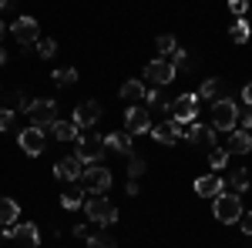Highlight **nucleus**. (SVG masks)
<instances>
[{"label":"nucleus","instance_id":"a211bd4d","mask_svg":"<svg viewBox=\"0 0 252 248\" xmlns=\"http://www.w3.org/2000/svg\"><path fill=\"white\" fill-rule=\"evenodd\" d=\"M225 151H229V154H249L252 151V134L249 131H229Z\"/></svg>","mask_w":252,"mask_h":248},{"label":"nucleus","instance_id":"4468645a","mask_svg":"<svg viewBox=\"0 0 252 248\" xmlns=\"http://www.w3.org/2000/svg\"><path fill=\"white\" fill-rule=\"evenodd\" d=\"M54 174H58L61 181H81V174H84V161H81L78 154H67V158H61L58 165H54Z\"/></svg>","mask_w":252,"mask_h":248},{"label":"nucleus","instance_id":"a19ab883","mask_svg":"<svg viewBox=\"0 0 252 248\" xmlns=\"http://www.w3.org/2000/svg\"><path fill=\"white\" fill-rule=\"evenodd\" d=\"M3 64H7V51L0 47V67H3Z\"/></svg>","mask_w":252,"mask_h":248},{"label":"nucleus","instance_id":"c9c22d12","mask_svg":"<svg viewBox=\"0 0 252 248\" xmlns=\"http://www.w3.org/2000/svg\"><path fill=\"white\" fill-rule=\"evenodd\" d=\"M239 225H242V235H252V211H242L239 215Z\"/></svg>","mask_w":252,"mask_h":248},{"label":"nucleus","instance_id":"79ce46f5","mask_svg":"<svg viewBox=\"0 0 252 248\" xmlns=\"http://www.w3.org/2000/svg\"><path fill=\"white\" fill-rule=\"evenodd\" d=\"M3 34H7V27H3V20H0V40H3Z\"/></svg>","mask_w":252,"mask_h":248},{"label":"nucleus","instance_id":"f3484780","mask_svg":"<svg viewBox=\"0 0 252 248\" xmlns=\"http://www.w3.org/2000/svg\"><path fill=\"white\" fill-rule=\"evenodd\" d=\"M222 188H225V181H222L215 171L195 181V194H202V198H215V194H222Z\"/></svg>","mask_w":252,"mask_h":248},{"label":"nucleus","instance_id":"1a4fd4ad","mask_svg":"<svg viewBox=\"0 0 252 248\" xmlns=\"http://www.w3.org/2000/svg\"><path fill=\"white\" fill-rule=\"evenodd\" d=\"M10 34H14V40L24 44V51H27V47H34V44L40 40V27H37L34 17H17L14 27H10Z\"/></svg>","mask_w":252,"mask_h":248},{"label":"nucleus","instance_id":"a878e982","mask_svg":"<svg viewBox=\"0 0 252 248\" xmlns=\"http://www.w3.org/2000/svg\"><path fill=\"white\" fill-rule=\"evenodd\" d=\"M222 91H225V87H222V81H205V84L198 87V97H209V101H219V97H222Z\"/></svg>","mask_w":252,"mask_h":248},{"label":"nucleus","instance_id":"39448f33","mask_svg":"<svg viewBox=\"0 0 252 248\" xmlns=\"http://www.w3.org/2000/svg\"><path fill=\"white\" fill-rule=\"evenodd\" d=\"M81 188L88 191V194H108V188H111V171L101 168V165H88L84 174H81Z\"/></svg>","mask_w":252,"mask_h":248},{"label":"nucleus","instance_id":"aec40b11","mask_svg":"<svg viewBox=\"0 0 252 248\" xmlns=\"http://www.w3.org/2000/svg\"><path fill=\"white\" fill-rule=\"evenodd\" d=\"M104 144H108V151H118V154H131V134L128 131H115L104 138Z\"/></svg>","mask_w":252,"mask_h":248},{"label":"nucleus","instance_id":"f257e3e1","mask_svg":"<svg viewBox=\"0 0 252 248\" xmlns=\"http://www.w3.org/2000/svg\"><path fill=\"white\" fill-rule=\"evenodd\" d=\"M24 111L31 117V124L40 128V131H51V124L58 121V104H54L51 97H34V101H27Z\"/></svg>","mask_w":252,"mask_h":248},{"label":"nucleus","instance_id":"412c9836","mask_svg":"<svg viewBox=\"0 0 252 248\" xmlns=\"http://www.w3.org/2000/svg\"><path fill=\"white\" fill-rule=\"evenodd\" d=\"M51 131H54V138H58V141H78V138H81L78 124H74V121H61V117L51 124Z\"/></svg>","mask_w":252,"mask_h":248},{"label":"nucleus","instance_id":"2eb2a0df","mask_svg":"<svg viewBox=\"0 0 252 248\" xmlns=\"http://www.w3.org/2000/svg\"><path fill=\"white\" fill-rule=\"evenodd\" d=\"M148 134H152L155 141H161V144H178V141H182V124L172 121V117H165L161 124H152Z\"/></svg>","mask_w":252,"mask_h":248},{"label":"nucleus","instance_id":"c85d7f7f","mask_svg":"<svg viewBox=\"0 0 252 248\" xmlns=\"http://www.w3.org/2000/svg\"><path fill=\"white\" fill-rule=\"evenodd\" d=\"M229 185H232V194H242V191L249 188V171L242 168V171H235L232 178H229Z\"/></svg>","mask_w":252,"mask_h":248},{"label":"nucleus","instance_id":"4c0bfd02","mask_svg":"<svg viewBox=\"0 0 252 248\" xmlns=\"http://www.w3.org/2000/svg\"><path fill=\"white\" fill-rule=\"evenodd\" d=\"M242 131H252V108L242 114Z\"/></svg>","mask_w":252,"mask_h":248},{"label":"nucleus","instance_id":"6e6552de","mask_svg":"<svg viewBox=\"0 0 252 248\" xmlns=\"http://www.w3.org/2000/svg\"><path fill=\"white\" fill-rule=\"evenodd\" d=\"M168 114H172V121H178V124H192L195 117H198V94H178L168 104Z\"/></svg>","mask_w":252,"mask_h":248},{"label":"nucleus","instance_id":"7c9ffc66","mask_svg":"<svg viewBox=\"0 0 252 248\" xmlns=\"http://www.w3.org/2000/svg\"><path fill=\"white\" fill-rule=\"evenodd\" d=\"M148 171V165H145V158H131V161H128V178H141V174Z\"/></svg>","mask_w":252,"mask_h":248},{"label":"nucleus","instance_id":"58836bf2","mask_svg":"<svg viewBox=\"0 0 252 248\" xmlns=\"http://www.w3.org/2000/svg\"><path fill=\"white\" fill-rule=\"evenodd\" d=\"M14 7H17V0H0V14L3 10H14Z\"/></svg>","mask_w":252,"mask_h":248},{"label":"nucleus","instance_id":"473e14b6","mask_svg":"<svg viewBox=\"0 0 252 248\" xmlns=\"http://www.w3.org/2000/svg\"><path fill=\"white\" fill-rule=\"evenodd\" d=\"M14 128V108H0V131Z\"/></svg>","mask_w":252,"mask_h":248},{"label":"nucleus","instance_id":"f704fd0d","mask_svg":"<svg viewBox=\"0 0 252 248\" xmlns=\"http://www.w3.org/2000/svg\"><path fill=\"white\" fill-rule=\"evenodd\" d=\"M172 67H175V71L189 67V54H185V51H175V54H172Z\"/></svg>","mask_w":252,"mask_h":248},{"label":"nucleus","instance_id":"9d476101","mask_svg":"<svg viewBox=\"0 0 252 248\" xmlns=\"http://www.w3.org/2000/svg\"><path fill=\"white\" fill-rule=\"evenodd\" d=\"M125 131L128 134H148L152 131V114H148V108L131 104L128 114H125Z\"/></svg>","mask_w":252,"mask_h":248},{"label":"nucleus","instance_id":"393cba45","mask_svg":"<svg viewBox=\"0 0 252 248\" xmlns=\"http://www.w3.org/2000/svg\"><path fill=\"white\" fill-rule=\"evenodd\" d=\"M51 77H54L58 87H71V84L78 81V71H74V67H61V71H51Z\"/></svg>","mask_w":252,"mask_h":248},{"label":"nucleus","instance_id":"2f4dec72","mask_svg":"<svg viewBox=\"0 0 252 248\" xmlns=\"http://www.w3.org/2000/svg\"><path fill=\"white\" fill-rule=\"evenodd\" d=\"M88 248H118L111 235H91L88 238Z\"/></svg>","mask_w":252,"mask_h":248},{"label":"nucleus","instance_id":"4be33fe9","mask_svg":"<svg viewBox=\"0 0 252 248\" xmlns=\"http://www.w3.org/2000/svg\"><path fill=\"white\" fill-rule=\"evenodd\" d=\"M20 218V205L14 198H0V225H14Z\"/></svg>","mask_w":252,"mask_h":248},{"label":"nucleus","instance_id":"0eeeda50","mask_svg":"<svg viewBox=\"0 0 252 248\" xmlns=\"http://www.w3.org/2000/svg\"><path fill=\"white\" fill-rule=\"evenodd\" d=\"M3 238H7V242H17V245H24V248L40 245V231H37L34 221H14V225H7Z\"/></svg>","mask_w":252,"mask_h":248},{"label":"nucleus","instance_id":"b1692460","mask_svg":"<svg viewBox=\"0 0 252 248\" xmlns=\"http://www.w3.org/2000/svg\"><path fill=\"white\" fill-rule=\"evenodd\" d=\"M229 37H232V44H246V40L252 37L249 20H246V17H235V24L229 27Z\"/></svg>","mask_w":252,"mask_h":248},{"label":"nucleus","instance_id":"ddd939ff","mask_svg":"<svg viewBox=\"0 0 252 248\" xmlns=\"http://www.w3.org/2000/svg\"><path fill=\"white\" fill-rule=\"evenodd\" d=\"M71 121L78 124V131L97 124V121H101V104H97V101H81L78 108H74V114H71Z\"/></svg>","mask_w":252,"mask_h":248},{"label":"nucleus","instance_id":"e433bc0d","mask_svg":"<svg viewBox=\"0 0 252 248\" xmlns=\"http://www.w3.org/2000/svg\"><path fill=\"white\" fill-rule=\"evenodd\" d=\"M74 235H78V238H91V228H88V225H74Z\"/></svg>","mask_w":252,"mask_h":248},{"label":"nucleus","instance_id":"6ab92c4d","mask_svg":"<svg viewBox=\"0 0 252 248\" xmlns=\"http://www.w3.org/2000/svg\"><path fill=\"white\" fill-rule=\"evenodd\" d=\"M84 198H88V191L81 188V181L78 185H71V188L61 194V208H67V211H78L81 205H84Z\"/></svg>","mask_w":252,"mask_h":248},{"label":"nucleus","instance_id":"bb28decb","mask_svg":"<svg viewBox=\"0 0 252 248\" xmlns=\"http://www.w3.org/2000/svg\"><path fill=\"white\" fill-rule=\"evenodd\" d=\"M155 47H158V54H161V57H168V54L178 51V40H175L172 34H161V37L155 40Z\"/></svg>","mask_w":252,"mask_h":248},{"label":"nucleus","instance_id":"f03ea898","mask_svg":"<svg viewBox=\"0 0 252 248\" xmlns=\"http://www.w3.org/2000/svg\"><path fill=\"white\" fill-rule=\"evenodd\" d=\"M235 124H239V104H235L232 97L212 101V124H209V128L229 134V131H235Z\"/></svg>","mask_w":252,"mask_h":248},{"label":"nucleus","instance_id":"cd10ccee","mask_svg":"<svg viewBox=\"0 0 252 248\" xmlns=\"http://www.w3.org/2000/svg\"><path fill=\"white\" fill-rule=\"evenodd\" d=\"M209 165H212V171H222V168L229 165V151H225V148H212V151H209Z\"/></svg>","mask_w":252,"mask_h":248},{"label":"nucleus","instance_id":"c756f323","mask_svg":"<svg viewBox=\"0 0 252 248\" xmlns=\"http://www.w3.org/2000/svg\"><path fill=\"white\" fill-rule=\"evenodd\" d=\"M34 47H37L40 57H54V54H58V44H54V37H40Z\"/></svg>","mask_w":252,"mask_h":248},{"label":"nucleus","instance_id":"ea45409f","mask_svg":"<svg viewBox=\"0 0 252 248\" xmlns=\"http://www.w3.org/2000/svg\"><path fill=\"white\" fill-rule=\"evenodd\" d=\"M242 101H246V104L252 108V84H246V91H242Z\"/></svg>","mask_w":252,"mask_h":248},{"label":"nucleus","instance_id":"5701e85b","mask_svg":"<svg viewBox=\"0 0 252 248\" xmlns=\"http://www.w3.org/2000/svg\"><path fill=\"white\" fill-rule=\"evenodd\" d=\"M145 94H148V91H145V84H141V81H125V84H121V97H125V101H131V104L145 101Z\"/></svg>","mask_w":252,"mask_h":248},{"label":"nucleus","instance_id":"9b49d317","mask_svg":"<svg viewBox=\"0 0 252 248\" xmlns=\"http://www.w3.org/2000/svg\"><path fill=\"white\" fill-rule=\"evenodd\" d=\"M175 74H178V71L172 67V60H165V57H155L152 64H148V67H145V77H148L155 87H165V84H172Z\"/></svg>","mask_w":252,"mask_h":248},{"label":"nucleus","instance_id":"423d86ee","mask_svg":"<svg viewBox=\"0 0 252 248\" xmlns=\"http://www.w3.org/2000/svg\"><path fill=\"white\" fill-rule=\"evenodd\" d=\"M104 151H108V144H104L101 134H81L78 138V158L84 161V168L88 165H97L104 158Z\"/></svg>","mask_w":252,"mask_h":248},{"label":"nucleus","instance_id":"20e7f679","mask_svg":"<svg viewBox=\"0 0 252 248\" xmlns=\"http://www.w3.org/2000/svg\"><path fill=\"white\" fill-rule=\"evenodd\" d=\"M215 205H212V215H215V221H222V225H235L239 221V215H242V201H239V194H215L212 198Z\"/></svg>","mask_w":252,"mask_h":248},{"label":"nucleus","instance_id":"7ed1b4c3","mask_svg":"<svg viewBox=\"0 0 252 248\" xmlns=\"http://www.w3.org/2000/svg\"><path fill=\"white\" fill-rule=\"evenodd\" d=\"M84 211H88V218H91L94 225H115V221H118V208L104 198V194H91V198H84Z\"/></svg>","mask_w":252,"mask_h":248},{"label":"nucleus","instance_id":"dca6fc26","mask_svg":"<svg viewBox=\"0 0 252 248\" xmlns=\"http://www.w3.org/2000/svg\"><path fill=\"white\" fill-rule=\"evenodd\" d=\"M182 138L185 141H192V144H202V141H212L215 144V128H209V124H182Z\"/></svg>","mask_w":252,"mask_h":248},{"label":"nucleus","instance_id":"72a5a7b5","mask_svg":"<svg viewBox=\"0 0 252 248\" xmlns=\"http://www.w3.org/2000/svg\"><path fill=\"white\" fill-rule=\"evenodd\" d=\"M229 10H232L235 17H246V10H249V0H229Z\"/></svg>","mask_w":252,"mask_h":248},{"label":"nucleus","instance_id":"f8f14e48","mask_svg":"<svg viewBox=\"0 0 252 248\" xmlns=\"http://www.w3.org/2000/svg\"><path fill=\"white\" fill-rule=\"evenodd\" d=\"M17 141H20V148L31 154V158H37L40 151H44V141H47V131H40V128H24V131L17 134Z\"/></svg>","mask_w":252,"mask_h":248}]
</instances>
